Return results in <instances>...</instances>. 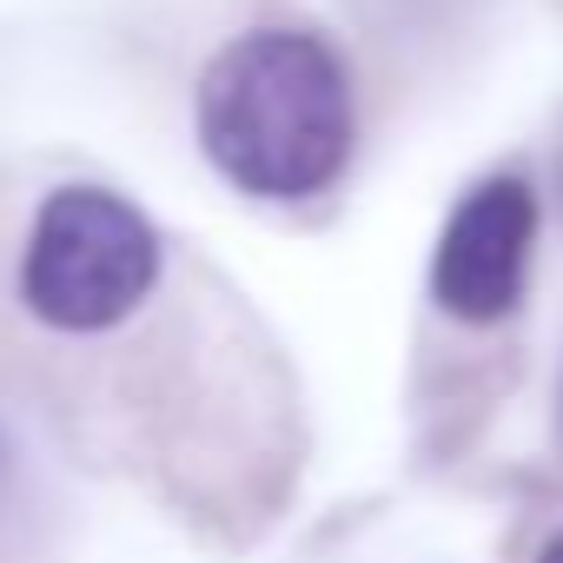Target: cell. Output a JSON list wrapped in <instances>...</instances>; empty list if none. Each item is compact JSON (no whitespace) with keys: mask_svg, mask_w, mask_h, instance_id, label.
<instances>
[{"mask_svg":"<svg viewBox=\"0 0 563 563\" xmlns=\"http://www.w3.org/2000/svg\"><path fill=\"white\" fill-rule=\"evenodd\" d=\"M537 245V192L523 179H484L457 199L444 219L438 258H431V292L464 325H497L523 299V272Z\"/></svg>","mask_w":563,"mask_h":563,"instance_id":"cell-3","label":"cell"},{"mask_svg":"<svg viewBox=\"0 0 563 563\" xmlns=\"http://www.w3.org/2000/svg\"><path fill=\"white\" fill-rule=\"evenodd\" d=\"M159 278L153 219L107 186H60L41 199L27 252H21V299L47 332L93 339L140 312Z\"/></svg>","mask_w":563,"mask_h":563,"instance_id":"cell-2","label":"cell"},{"mask_svg":"<svg viewBox=\"0 0 563 563\" xmlns=\"http://www.w3.org/2000/svg\"><path fill=\"white\" fill-rule=\"evenodd\" d=\"M537 563H563V537H550V543H543V556H537Z\"/></svg>","mask_w":563,"mask_h":563,"instance_id":"cell-4","label":"cell"},{"mask_svg":"<svg viewBox=\"0 0 563 563\" xmlns=\"http://www.w3.org/2000/svg\"><path fill=\"white\" fill-rule=\"evenodd\" d=\"M192 126L225 186L292 206L345 173L352 87L319 34L252 27L206 60L192 93Z\"/></svg>","mask_w":563,"mask_h":563,"instance_id":"cell-1","label":"cell"}]
</instances>
